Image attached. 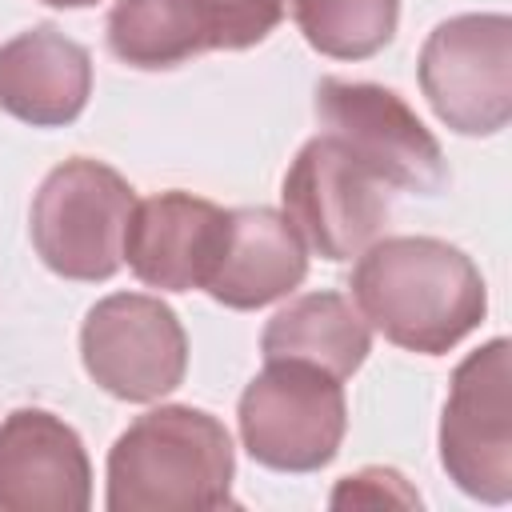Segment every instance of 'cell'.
<instances>
[{
	"label": "cell",
	"instance_id": "cell-6",
	"mask_svg": "<svg viewBox=\"0 0 512 512\" xmlns=\"http://www.w3.org/2000/svg\"><path fill=\"white\" fill-rule=\"evenodd\" d=\"M440 464L460 492L484 504L512 496V360L504 336L456 364L440 416Z\"/></svg>",
	"mask_w": 512,
	"mask_h": 512
},
{
	"label": "cell",
	"instance_id": "cell-2",
	"mask_svg": "<svg viewBox=\"0 0 512 512\" xmlns=\"http://www.w3.org/2000/svg\"><path fill=\"white\" fill-rule=\"evenodd\" d=\"M236 452L228 428L192 404L136 416L108 452V512H188L232 504Z\"/></svg>",
	"mask_w": 512,
	"mask_h": 512
},
{
	"label": "cell",
	"instance_id": "cell-13",
	"mask_svg": "<svg viewBox=\"0 0 512 512\" xmlns=\"http://www.w3.org/2000/svg\"><path fill=\"white\" fill-rule=\"evenodd\" d=\"M92 96V56L56 24L0 44V112L32 128L72 124Z\"/></svg>",
	"mask_w": 512,
	"mask_h": 512
},
{
	"label": "cell",
	"instance_id": "cell-10",
	"mask_svg": "<svg viewBox=\"0 0 512 512\" xmlns=\"http://www.w3.org/2000/svg\"><path fill=\"white\" fill-rule=\"evenodd\" d=\"M316 116L360 164H368L388 188L436 196L448 188V164L440 140L420 124L400 92L368 80H320Z\"/></svg>",
	"mask_w": 512,
	"mask_h": 512
},
{
	"label": "cell",
	"instance_id": "cell-15",
	"mask_svg": "<svg viewBox=\"0 0 512 512\" xmlns=\"http://www.w3.org/2000/svg\"><path fill=\"white\" fill-rule=\"evenodd\" d=\"M264 360H300L348 380L372 352V332L344 292H308L280 308L260 336Z\"/></svg>",
	"mask_w": 512,
	"mask_h": 512
},
{
	"label": "cell",
	"instance_id": "cell-7",
	"mask_svg": "<svg viewBox=\"0 0 512 512\" xmlns=\"http://www.w3.org/2000/svg\"><path fill=\"white\" fill-rule=\"evenodd\" d=\"M284 216L324 260L360 256L388 224V184L336 136H312L284 172Z\"/></svg>",
	"mask_w": 512,
	"mask_h": 512
},
{
	"label": "cell",
	"instance_id": "cell-3",
	"mask_svg": "<svg viewBox=\"0 0 512 512\" xmlns=\"http://www.w3.org/2000/svg\"><path fill=\"white\" fill-rule=\"evenodd\" d=\"M136 208L132 184L92 156L56 164L32 200L36 256L64 280H108L124 264V228Z\"/></svg>",
	"mask_w": 512,
	"mask_h": 512
},
{
	"label": "cell",
	"instance_id": "cell-1",
	"mask_svg": "<svg viewBox=\"0 0 512 512\" xmlns=\"http://www.w3.org/2000/svg\"><path fill=\"white\" fill-rule=\"evenodd\" d=\"M360 316L396 348L444 356L488 312V288L468 252L436 236L372 240L352 268Z\"/></svg>",
	"mask_w": 512,
	"mask_h": 512
},
{
	"label": "cell",
	"instance_id": "cell-5",
	"mask_svg": "<svg viewBox=\"0 0 512 512\" xmlns=\"http://www.w3.org/2000/svg\"><path fill=\"white\" fill-rule=\"evenodd\" d=\"M432 112L460 136H492L512 120V20L464 12L440 20L416 64Z\"/></svg>",
	"mask_w": 512,
	"mask_h": 512
},
{
	"label": "cell",
	"instance_id": "cell-4",
	"mask_svg": "<svg viewBox=\"0 0 512 512\" xmlns=\"http://www.w3.org/2000/svg\"><path fill=\"white\" fill-rule=\"evenodd\" d=\"M248 456L272 472H316L348 432L344 380L300 360H264L236 404Z\"/></svg>",
	"mask_w": 512,
	"mask_h": 512
},
{
	"label": "cell",
	"instance_id": "cell-11",
	"mask_svg": "<svg viewBox=\"0 0 512 512\" xmlns=\"http://www.w3.org/2000/svg\"><path fill=\"white\" fill-rule=\"evenodd\" d=\"M228 240V208L192 192L136 200L124 228V260L140 284L160 292L208 288Z\"/></svg>",
	"mask_w": 512,
	"mask_h": 512
},
{
	"label": "cell",
	"instance_id": "cell-17",
	"mask_svg": "<svg viewBox=\"0 0 512 512\" xmlns=\"http://www.w3.org/2000/svg\"><path fill=\"white\" fill-rule=\"evenodd\" d=\"M332 504H404V508H420L416 488L396 472V468H360L352 476H344L332 488Z\"/></svg>",
	"mask_w": 512,
	"mask_h": 512
},
{
	"label": "cell",
	"instance_id": "cell-9",
	"mask_svg": "<svg viewBox=\"0 0 512 512\" xmlns=\"http://www.w3.org/2000/svg\"><path fill=\"white\" fill-rule=\"evenodd\" d=\"M80 360L108 396L152 404L184 384L188 336L160 296L112 292L84 316Z\"/></svg>",
	"mask_w": 512,
	"mask_h": 512
},
{
	"label": "cell",
	"instance_id": "cell-16",
	"mask_svg": "<svg viewBox=\"0 0 512 512\" xmlns=\"http://www.w3.org/2000/svg\"><path fill=\"white\" fill-rule=\"evenodd\" d=\"M308 48L332 60H368L392 44L400 0H292Z\"/></svg>",
	"mask_w": 512,
	"mask_h": 512
},
{
	"label": "cell",
	"instance_id": "cell-12",
	"mask_svg": "<svg viewBox=\"0 0 512 512\" xmlns=\"http://www.w3.org/2000/svg\"><path fill=\"white\" fill-rule=\"evenodd\" d=\"M92 464L72 424L44 408L0 420V512H84Z\"/></svg>",
	"mask_w": 512,
	"mask_h": 512
},
{
	"label": "cell",
	"instance_id": "cell-14",
	"mask_svg": "<svg viewBox=\"0 0 512 512\" xmlns=\"http://www.w3.org/2000/svg\"><path fill=\"white\" fill-rule=\"evenodd\" d=\"M304 276H308V248L284 212L228 208L224 256L204 288L216 304L252 312L296 292Z\"/></svg>",
	"mask_w": 512,
	"mask_h": 512
},
{
	"label": "cell",
	"instance_id": "cell-19",
	"mask_svg": "<svg viewBox=\"0 0 512 512\" xmlns=\"http://www.w3.org/2000/svg\"><path fill=\"white\" fill-rule=\"evenodd\" d=\"M284 4H288V0H284Z\"/></svg>",
	"mask_w": 512,
	"mask_h": 512
},
{
	"label": "cell",
	"instance_id": "cell-18",
	"mask_svg": "<svg viewBox=\"0 0 512 512\" xmlns=\"http://www.w3.org/2000/svg\"><path fill=\"white\" fill-rule=\"evenodd\" d=\"M40 4H52V8H88L96 0H40Z\"/></svg>",
	"mask_w": 512,
	"mask_h": 512
},
{
	"label": "cell",
	"instance_id": "cell-8",
	"mask_svg": "<svg viewBox=\"0 0 512 512\" xmlns=\"http://www.w3.org/2000/svg\"><path fill=\"white\" fill-rule=\"evenodd\" d=\"M284 0H116L108 48L120 64L160 72L200 52H240L276 32Z\"/></svg>",
	"mask_w": 512,
	"mask_h": 512
}]
</instances>
